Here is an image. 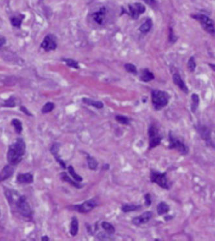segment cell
I'll list each match as a JSON object with an SVG mask.
<instances>
[{"instance_id":"cell-1","label":"cell","mask_w":215,"mask_h":241,"mask_svg":"<svg viewBox=\"0 0 215 241\" xmlns=\"http://www.w3.org/2000/svg\"><path fill=\"white\" fill-rule=\"evenodd\" d=\"M26 144L23 139H18L16 141L10 145L7 154L8 162L12 166L19 164L25 154Z\"/></svg>"},{"instance_id":"cell-2","label":"cell","mask_w":215,"mask_h":241,"mask_svg":"<svg viewBox=\"0 0 215 241\" xmlns=\"http://www.w3.org/2000/svg\"><path fill=\"white\" fill-rule=\"evenodd\" d=\"M169 95L166 92L154 90L152 92V102L154 109L157 111L162 109L168 103Z\"/></svg>"},{"instance_id":"cell-3","label":"cell","mask_w":215,"mask_h":241,"mask_svg":"<svg viewBox=\"0 0 215 241\" xmlns=\"http://www.w3.org/2000/svg\"><path fill=\"white\" fill-rule=\"evenodd\" d=\"M168 148L170 150H176L182 155H186L188 154L189 147L187 145L174 136L171 131L169 132L168 134Z\"/></svg>"},{"instance_id":"cell-4","label":"cell","mask_w":215,"mask_h":241,"mask_svg":"<svg viewBox=\"0 0 215 241\" xmlns=\"http://www.w3.org/2000/svg\"><path fill=\"white\" fill-rule=\"evenodd\" d=\"M150 180L152 182L156 183L161 188L165 189H170L171 188V185L168 182L167 179V173H161V172H158L156 171H152L150 173Z\"/></svg>"},{"instance_id":"cell-5","label":"cell","mask_w":215,"mask_h":241,"mask_svg":"<svg viewBox=\"0 0 215 241\" xmlns=\"http://www.w3.org/2000/svg\"><path fill=\"white\" fill-rule=\"evenodd\" d=\"M149 138V149L151 150L159 145L163 139V136L160 134L159 129L154 124H151L148 130Z\"/></svg>"},{"instance_id":"cell-6","label":"cell","mask_w":215,"mask_h":241,"mask_svg":"<svg viewBox=\"0 0 215 241\" xmlns=\"http://www.w3.org/2000/svg\"><path fill=\"white\" fill-rule=\"evenodd\" d=\"M16 204L19 213L22 216L27 218H30L32 216V211L25 196L20 197Z\"/></svg>"},{"instance_id":"cell-7","label":"cell","mask_w":215,"mask_h":241,"mask_svg":"<svg viewBox=\"0 0 215 241\" xmlns=\"http://www.w3.org/2000/svg\"><path fill=\"white\" fill-rule=\"evenodd\" d=\"M192 17L200 23L201 25L206 31L210 34H214L215 32L214 23L208 16L203 14H196L192 16Z\"/></svg>"},{"instance_id":"cell-8","label":"cell","mask_w":215,"mask_h":241,"mask_svg":"<svg viewBox=\"0 0 215 241\" xmlns=\"http://www.w3.org/2000/svg\"><path fill=\"white\" fill-rule=\"evenodd\" d=\"M97 205V202L94 199H89L85 201L82 204L74 205L73 209L75 211H77L78 213H86L93 210Z\"/></svg>"},{"instance_id":"cell-9","label":"cell","mask_w":215,"mask_h":241,"mask_svg":"<svg viewBox=\"0 0 215 241\" xmlns=\"http://www.w3.org/2000/svg\"><path fill=\"white\" fill-rule=\"evenodd\" d=\"M130 14L132 18L136 19L145 12V7L141 3H134L128 6Z\"/></svg>"},{"instance_id":"cell-10","label":"cell","mask_w":215,"mask_h":241,"mask_svg":"<svg viewBox=\"0 0 215 241\" xmlns=\"http://www.w3.org/2000/svg\"><path fill=\"white\" fill-rule=\"evenodd\" d=\"M41 47L46 51H53L56 49V47H57V43H56L53 36L48 35L45 37L43 40L41 44Z\"/></svg>"},{"instance_id":"cell-11","label":"cell","mask_w":215,"mask_h":241,"mask_svg":"<svg viewBox=\"0 0 215 241\" xmlns=\"http://www.w3.org/2000/svg\"><path fill=\"white\" fill-rule=\"evenodd\" d=\"M197 131L201 139L204 140L208 145H211L213 146V144L212 143L211 136V131L209 128L206 126L200 125L197 127Z\"/></svg>"},{"instance_id":"cell-12","label":"cell","mask_w":215,"mask_h":241,"mask_svg":"<svg viewBox=\"0 0 215 241\" xmlns=\"http://www.w3.org/2000/svg\"><path fill=\"white\" fill-rule=\"evenodd\" d=\"M152 216V211H145L141 215L133 218L132 219V223L135 226H139L143 224H146Z\"/></svg>"},{"instance_id":"cell-13","label":"cell","mask_w":215,"mask_h":241,"mask_svg":"<svg viewBox=\"0 0 215 241\" xmlns=\"http://www.w3.org/2000/svg\"><path fill=\"white\" fill-rule=\"evenodd\" d=\"M60 144L59 143H54V144H53L50 151H51V153H52V155L55 158L56 161H57L59 163L60 166L62 167V168L64 169H65L66 168L65 164V162L63 161L62 160L60 159V156L59 155V150H60Z\"/></svg>"},{"instance_id":"cell-14","label":"cell","mask_w":215,"mask_h":241,"mask_svg":"<svg viewBox=\"0 0 215 241\" xmlns=\"http://www.w3.org/2000/svg\"><path fill=\"white\" fill-rule=\"evenodd\" d=\"M12 165L5 166L2 171L0 172V182H3L9 178L14 173V168L11 166Z\"/></svg>"},{"instance_id":"cell-15","label":"cell","mask_w":215,"mask_h":241,"mask_svg":"<svg viewBox=\"0 0 215 241\" xmlns=\"http://www.w3.org/2000/svg\"><path fill=\"white\" fill-rule=\"evenodd\" d=\"M16 180L20 183H31L33 182V175L30 173L18 174Z\"/></svg>"},{"instance_id":"cell-16","label":"cell","mask_w":215,"mask_h":241,"mask_svg":"<svg viewBox=\"0 0 215 241\" xmlns=\"http://www.w3.org/2000/svg\"><path fill=\"white\" fill-rule=\"evenodd\" d=\"M174 83L185 93H188V88L179 74H174L173 76Z\"/></svg>"},{"instance_id":"cell-17","label":"cell","mask_w":215,"mask_h":241,"mask_svg":"<svg viewBox=\"0 0 215 241\" xmlns=\"http://www.w3.org/2000/svg\"><path fill=\"white\" fill-rule=\"evenodd\" d=\"M105 16H106V10L105 8H102L99 11L93 14V19L95 21V22L101 25L103 24V21L105 18Z\"/></svg>"},{"instance_id":"cell-18","label":"cell","mask_w":215,"mask_h":241,"mask_svg":"<svg viewBox=\"0 0 215 241\" xmlns=\"http://www.w3.org/2000/svg\"><path fill=\"white\" fill-rule=\"evenodd\" d=\"M154 76L152 73H151L149 69L147 68H144V69L142 70L140 74V79L141 81L144 82H149L152 81L154 79Z\"/></svg>"},{"instance_id":"cell-19","label":"cell","mask_w":215,"mask_h":241,"mask_svg":"<svg viewBox=\"0 0 215 241\" xmlns=\"http://www.w3.org/2000/svg\"><path fill=\"white\" fill-rule=\"evenodd\" d=\"M60 178H61V179L63 181L66 182L67 183H69L70 184L72 185L75 188H76L78 189H80V188H82L83 187L81 184H80V183H79V182H77L76 181H73V180H71V178L68 175H67L66 174V173H65V172H63V173H62L60 174Z\"/></svg>"},{"instance_id":"cell-20","label":"cell","mask_w":215,"mask_h":241,"mask_svg":"<svg viewBox=\"0 0 215 241\" xmlns=\"http://www.w3.org/2000/svg\"><path fill=\"white\" fill-rule=\"evenodd\" d=\"M82 101L84 103V104H86L88 106H93L97 109H102L104 106L103 102H101L100 101H96V100H92V99H89V98H84L82 99Z\"/></svg>"},{"instance_id":"cell-21","label":"cell","mask_w":215,"mask_h":241,"mask_svg":"<svg viewBox=\"0 0 215 241\" xmlns=\"http://www.w3.org/2000/svg\"><path fill=\"white\" fill-rule=\"evenodd\" d=\"M78 221L77 218L75 216H73L71 219V226H70V234L75 237L77 235L78 232Z\"/></svg>"},{"instance_id":"cell-22","label":"cell","mask_w":215,"mask_h":241,"mask_svg":"<svg viewBox=\"0 0 215 241\" xmlns=\"http://www.w3.org/2000/svg\"><path fill=\"white\" fill-rule=\"evenodd\" d=\"M170 210L169 205L165 202H161L157 205V212L159 215H163L167 213Z\"/></svg>"},{"instance_id":"cell-23","label":"cell","mask_w":215,"mask_h":241,"mask_svg":"<svg viewBox=\"0 0 215 241\" xmlns=\"http://www.w3.org/2000/svg\"><path fill=\"white\" fill-rule=\"evenodd\" d=\"M152 27V21L151 19L149 18V19H147L141 25V27H139V29L141 32H142L143 34H146L150 30Z\"/></svg>"},{"instance_id":"cell-24","label":"cell","mask_w":215,"mask_h":241,"mask_svg":"<svg viewBox=\"0 0 215 241\" xmlns=\"http://www.w3.org/2000/svg\"><path fill=\"white\" fill-rule=\"evenodd\" d=\"M141 208V205H135L132 204H125L122 205L121 210L124 213H128L130 211H137Z\"/></svg>"},{"instance_id":"cell-25","label":"cell","mask_w":215,"mask_h":241,"mask_svg":"<svg viewBox=\"0 0 215 241\" xmlns=\"http://www.w3.org/2000/svg\"><path fill=\"white\" fill-rule=\"evenodd\" d=\"M191 100H192V104L190 107L191 111L192 112H195L199 106V103H200L199 96L196 94H192L191 96Z\"/></svg>"},{"instance_id":"cell-26","label":"cell","mask_w":215,"mask_h":241,"mask_svg":"<svg viewBox=\"0 0 215 241\" xmlns=\"http://www.w3.org/2000/svg\"><path fill=\"white\" fill-rule=\"evenodd\" d=\"M102 227H103L105 231L108 234V235H111V234H114L116 232V229H115V227L114 226H113L111 224L108 222H106V221H104L102 222Z\"/></svg>"},{"instance_id":"cell-27","label":"cell","mask_w":215,"mask_h":241,"mask_svg":"<svg viewBox=\"0 0 215 241\" xmlns=\"http://www.w3.org/2000/svg\"><path fill=\"white\" fill-rule=\"evenodd\" d=\"M87 162L88 164V167L90 169L92 170H96L97 168L98 163L95 158L93 156H91L90 155L87 156Z\"/></svg>"},{"instance_id":"cell-28","label":"cell","mask_w":215,"mask_h":241,"mask_svg":"<svg viewBox=\"0 0 215 241\" xmlns=\"http://www.w3.org/2000/svg\"><path fill=\"white\" fill-rule=\"evenodd\" d=\"M67 169H68L69 173H70V174L71 175V176L73 178V179L75 180V181H76V182H82V181L83 180V178H82L80 175H78V174L76 173L75 171V169H74V168H73V167L72 166H70L68 167H67Z\"/></svg>"},{"instance_id":"cell-29","label":"cell","mask_w":215,"mask_h":241,"mask_svg":"<svg viewBox=\"0 0 215 241\" xmlns=\"http://www.w3.org/2000/svg\"><path fill=\"white\" fill-rule=\"evenodd\" d=\"M12 125L14 127L15 131L18 134H20L23 130V127H22L21 122L18 119H13L12 120Z\"/></svg>"},{"instance_id":"cell-30","label":"cell","mask_w":215,"mask_h":241,"mask_svg":"<svg viewBox=\"0 0 215 241\" xmlns=\"http://www.w3.org/2000/svg\"><path fill=\"white\" fill-rule=\"evenodd\" d=\"M54 108V104L52 102H48L45 104L42 109V112L43 114H46L51 112Z\"/></svg>"},{"instance_id":"cell-31","label":"cell","mask_w":215,"mask_h":241,"mask_svg":"<svg viewBox=\"0 0 215 241\" xmlns=\"http://www.w3.org/2000/svg\"><path fill=\"white\" fill-rule=\"evenodd\" d=\"M116 120L117 122L121 124L124 125H128L130 123V120L129 118L125 116H122V115H117L116 117Z\"/></svg>"},{"instance_id":"cell-32","label":"cell","mask_w":215,"mask_h":241,"mask_svg":"<svg viewBox=\"0 0 215 241\" xmlns=\"http://www.w3.org/2000/svg\"><path fill=\"white\" fill-rule=\"evenodd\" d=\"M23 18H24V16L21 18L20 16L12 18H11V24H12L13 25L16 27H20L22 22V20H23Z\"/></svg>"},{"instance_id":"cell-33","label":"cell","mask_w":215,"mask_h":241,"mask_svg":"<svg viewBox=\"0 0 215 241\" xmlns=\"http://www.w3.org/2000/svg\"><path fill=\"white\" fill-rule=\"evenodd\" d=\"M196 63H195V58L193 56L190 57V58H189V61H188V63H187V67H188V68L189 69L190 71L191 72H193L195 68H196Z\"/></svg>"},{"instance_id":"cell-34","label":"cell","mask_w":215,"mask_h":241,"mask_svg":"<svg viewBox=\"0 0 215 241\" xmlns=\"http://www.w3.org/2000/svg\"><path fill=\"white\" fill-rule=\"evenodd\" d=\"M124 68H125L126 71L129 73H131L133 74H137V72H138L137 68L133 64H131V63L125 64V65H124Z\"/></svg>"},{"instance_id":"cell-35","label":"cell","mask_w":215,"mask_h":241,"mask_svg":"<svg viewBox=\"0 0 215 241\" xmlns=\"http://www.w3.org/2000/svg\"><path fill=\"white\" fill-rule=\"evenodd\" d=\"M64 62H65L66 64L68 65L69 67H73V68H79V65H78V63L73 60H71V59H65L64 60Z\"/></svg>"},{"instance_id":"cell-36","label":"cell","mask_w":215,"mask_h":241,"mask_svg":"<svg viewBox=\"0 0 215 241\" xmlns=\"http://www.w3.org/2000/svg\"><path fill=\"white\" fill-rule=\"evenodd\" d=\"M3 106H6V107H14L16 106L14 99L13 98H9L8 100H6L5 101V104Z\"/></svg>"},{"instance_id":"cell-37","label":"cell","mask_w":215,"mask_h":241,"mask_svg":"<svg viewBox=\"0 0 215 241\" xmlns=\"http://www.w3.org/2000/svg\"><path fill=\"white\" fill-rule=\"evenodd\" d=\"M144 200H145V205L146 206H150L152 204V199H151L150 194L146 193L144 195Z\"/></svg>"},{"instance_id":"cell-38","label":"cell","mask_w":215,"mask_h":241,"mask_svg":"<svg viewBox=\"0 0 215 241\" xmlns=\"http://www.w3.org/2000/svg\"><path fill=\"white\" fill-rule=\"evenodd\" d=\"M20 110H21L22 112H24L25 114H26L27 115H28V116H32L31 113L28 111V109H27L25 107H24V106H21V107H20Z\"/></svg>"},{"instance_id":"cell-39","label":"cell","mask_w":215,"mask_h":241,"mask_svg":"<svg viewBox=\"0 0 215 241\" xmlns=\"http://www.w3.org/2000/svg\"><path fill=\"white\" fill-rule=\"evenodd\" d=\"M5 43H6L5 38L4 36H3L0 35V47H1V46H2L3 45H4Z\"/></svg>"},{"instance_id":"cell-40","label":"cell","mask_w":215,"mask_h":241,"mask_svg":"<svg viewBox=\"0 0 215 241\" xmlns=\"http://www.w3.org/2000/svg\"><path fill=\"white\" fill-rule=\"evenodd\" d=\"M143 1L149 5H152L155 3V0H143Z\"/></svg>"},{"instance_id":"cell-41","label":"cell","mask_w":215,"mask_h":241,"mask_svg":"<svg viewBox=\"0 0 215 241\" xmlns=\"http://www.w3.org/2000/svg\"><path fill=\"white\" fill-rule=\"evenodd\" d=\"M42 241H48V240H49V238L48 236H43L42 237Z\"/></svg>"},{"instance_id":"cell-42","label":"cell","mask_w":215,"mask_h":241,"mask_svg":"<svg viewBox=\"0 0 215 241\" xmlns=\"http://www.w3.org/2000/svg\"><path fill=\"white\" fill-rule=\"evenodd\" d=\"M209 66H210V67L212 68V69L215 72V65L214 64H209Z\"/></svg>"}]
</instances>
